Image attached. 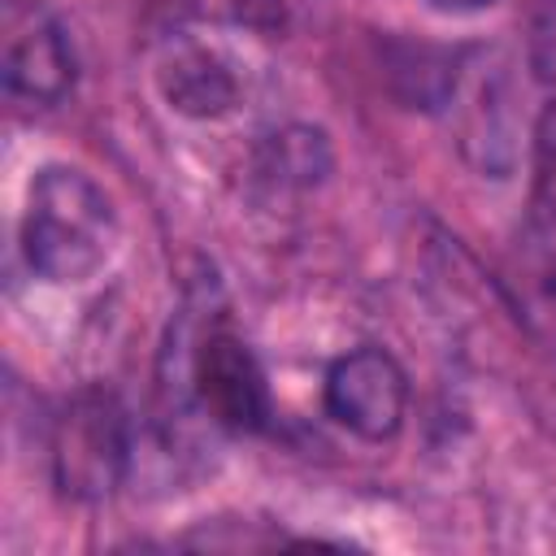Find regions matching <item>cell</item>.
Returning a JSON list of instances; mask_svg holds the SVG:
<instances>
[{
  "label": "cell",
  "mask_w": 556,
  "mask_h": 556,
  "mask_svg": "<svg viewBox=\"0 0 556 556\" xmlns=\"http://www.w3.org/2000/svg\"><path fill=\"white\" fill-rule=\"evenodd\" d=\"M117 243V213L104 187L74 165H43L26 195L22 248L48 282L91 278Z\"/></svg>",
  "instance_id": "obj_1"
},
{
  "label": "cell",
  "mask_w": 556,
  "mask_h": 556,
  "mask_svg": "<svg viewBox=\"0 0 556 556\" xmlns=\"http://www.w3.org/2000/svg\"><path fill=\"white\" fill-rule=\"evenodd\" d=\"M165 356H174V382H165V391L174 387V400L182 391L213 426L235 430V434H252L269 426L265 369L239 334L208 326L195 334L191 348L169 343Z\"/></svg>",
  "instance_id": "obj_2"
},
{
  "label": "cell",
  "mask_w": 556,
  "mask_h": 556,
  "mask_svg": "<svg viewBox=\"0 0 556 556\" xmlns=\"http://www.w3.org/2000/svg\"><path fill=\"white\" fill-rule=\"evenodd\" d=\"M130 421L109 391L74 395L52 426V482L61 495L96 504L130 473Z\"/></svg>",
  "instance_id": "obj_3"
},
{
  "label": "cell",
  "mask_w": 556,
  "mask_h": 556,
  "mask_svg": "<svg viewBox=\"0 0 556 556\" xmlns=\"http://www.w3.org/2000/svg\"><path fill=\"white\" fill-rule=\"evenodd\" d=\"M0 74L4 91L30 109L61 104L74 87V43L52 9L39 0H4L0 13Z\"/></svg>",
  "instance_id": "obj_4"
},
{
  "label": "cell",
  "mask_w": 556,
  "mask_h": 556,
  "mask_svg": "<svg viewBox=\"0 0 556 556\" xmlns=\"http://www.w3.org/2000/svg\"><path fill=\"white\" fill-rule=\"evenodd\" d=\"M326 413L365 443H382L404 426L408 378L382 348H356L326 374Z\"/></svg>",
  "instance_id": "obj_5"
},
{
  "label": "cell",
  "mask_w": 556,
  "mask_h": 556,
  "mask_svg": "<svg viewBox=\"0 0 556 556\" xmlns=\"http://www.w3.org/2000/svg\"><path fill=\"white\" fill-rule=\"evenodd\" d=\"M500 291L513 317L543 348H556V208L534 204V213L508 239L500 256Z\"/></svg>",
  "instance_id": "obj_6"
},
{
  "label": "cell",
  "mask_w": 556,
  "mask_h": 556,
  "mask_svg": "<svg viewBox=\"0 0 556 556\" xmlns=\"http://www.w3.org/2000/svg\"><path fill=\"white\" fill-rule=\"evenodd\" d=\"M161 91L187 117H222L239 100V78L222 52L204 43H178L161 61Z\"/></svg>",
  "instance_id": "obj_7"
},
{
  "label": "cell",
  "mask_w": 556,
  "mask_h": 556,
  "mask_svg": "<svg viewBox=\"0 0 556 556\" xmlns=\"http://www.w3.org/2000/svg\"><path fill=\"white\" fill-rule=\"evenodd\" d=\"M330 169L326 135L313 126H287L265 139L261 148V174H269L282 187H313Z\"/></svg>",
  "instance_id": "obj_8"
},
{
  "label": "cell",
  "mask_w": 556,
  "mask_h": 556,
  "mask_svg": "<svg viewBox=\"0 0 556 556\" xmlns=\"http://www.w3.org/2000/svg\"><path fill=\"white\" fill-rule=\"evenodd\" d=\"M174 9L195 22H226V26H248V30L282 26V0H174Z\"/></svg>",
  "instance_id": "obj_9"
},
{
  "label": "cell",
  "mask_w": 556,
  "mask_h": 556,
  "mask_svg": "<svg viewBox=\"0 0 556 556\" xmlns=\"http://www.w3.org/2000/svg\"><path fill=\"white\" fill-rule=\"evenodd\" d=\"M526 61L534 78L556 83V0L526 4Z\"/></svg>",
  "instance_id": "obj_10"
},
{
  "label": "cell",
  "mask_w": 556,
  "mask_h": 556,
  "mask_svg": "<svg viewBox=\"0 0 556 556\" xmlns=\"http://www.w3.org/2000/svg\"><path fill=\"white\" fill-rule=\"evenodd\" d=\"M534 204L556 208V100L543 109L534 130Z\"/></svg>",
  "instance_id": "obj_11"
},
{
  "label": "cell",
  "mask_w": 556,
  "mask_h": 556,
  "mask_svg": "<svg viewBox=\"0 0 556 556\" xmlns=\"http://www.w3.org/2000/svg\"><path fill=\"white\" fill-rule=\"evenodd\" d=\"M430 4L443 9V13H478V9H486L495 0H430Z\"/></svg>",
  "instance_id": "obj_12"
}]
</instances>
